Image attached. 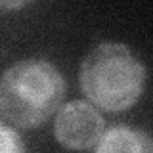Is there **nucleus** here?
Here are the masks:
<instances>
[{
	"instance_id": "nucleus-1",
	"label": "nucleus",
	"mask_w": 153,
	"mask_h": 153,
	"mask_svg": "<svg viewBox=\"0 0 153 153\" xmlns=\"http://www.w3.org/2000/svg\"><path fill=\"white\" fill-rule=\"evenodd\" d=\"M65 80L46 59L13 63L0 79V113L21 128L38 126L63 102Z\"/></svg>"
},
{
	"instance_id": "nucleus-2",
	"label": "nucleus",
	"mask_w": 153,
	"mask_h": 153,
	"mask_svg": "<svg viewBox=\"0 0 153 153\" xmlns=\"http://www.w3.org/2000/svg\"><path fill=\"white\" fill-rule=\"evenodd\" d=\"M146 69L119 42H102L86 56L80 86L86 98L105 111H124L142 96Z\"/></svg>"
},
{
	"instance_id": "nucleus-3",
	"label": "nucleus",
	"mask_w": 153,
	"mask_h": 153,
	"mask_svg": "<svg viewBox=\"0 0 153 153\" xmlns=\"http://www.w3.org/2000/svg\"><path fill=\"white\" fill-rule=\"evenodd\" d=\"M56 138L69 149H88L103 136V119L88 102H71L56 119Z\"/></svg>"
},
{
	"instance_id": "nucleus-4",
	"label": "nucleus",
	"mask_w": 153,
	"mask_h": 153,
	"mask_svg": "<svg viewBox=\"0 0 153 153\" xmlns=\"http://www.w3.org/2000/svg\"><path fill=\"white\" fill-rule=\"evenodd\" d=\"M94 153H153V138L130 126H113L100 138Z\"/></svg>"
},
{
	"instance_id": "nucleus-5",
	"label": "nucleus",
	"mask_w": 153,
	"mask_h": 153,
	"mask_svg": "<svg viewBox=\"0 0 153 153\" xmlns=\"http://www.w3.org/2000/svg\"><path fill=\"white\" fill-rule=\"evenodd\" d=\"M0 153H25L21 136L4 123H0Z\"/></svg>"
}]
</instances>
